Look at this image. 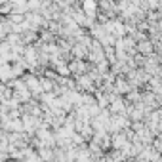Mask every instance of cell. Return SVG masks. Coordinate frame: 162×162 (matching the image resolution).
I'll return each mask as SVG.
<instances>
[{
    "mask_svg": "<svg viewBox=\"0 0 162 162\" xmlns=\"http://www.w3.org/2000/svg\"><path fill=\"white\" fill-rule=\"evenodd\" d=\"M139 50H141V52H147V54H149V52H151V42H149V40L141 42V44H139Z\"/></svg>",
    "mask_w": 162,
    "mask_h": 162,
    "instance_id": "1",
    "label": "cell"
}]
</instances>
